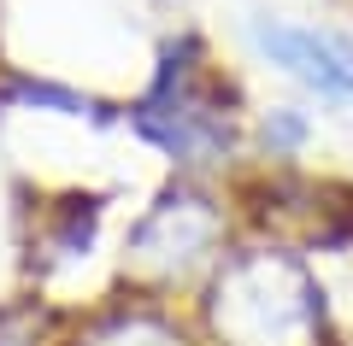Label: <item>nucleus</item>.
<instances>
[{"label":"nucleus","instance_id":"f257e3e1","mask_svg":"<svg viewBox=\"0 0 353 346\" xmlns=\"http://www.w3.org/2000/svg\"><path fill=\"white\" fill-rule=\"evenodd\" d=\"M206 323L218 346H324V288L289 247H241L218 259L206 288Z\"/></svg>","mask_w":353,"mask_h":346},{"label":"nucleus","instance_id":"f03ea898","mask_svg":"<svg viewBox=\"0 0 353 346\" xmlns=\"http://www.w3.org/2000/svg\"><path fill=\"white\" fill-rule=\"evenodd\" d=\"M130 124L171 164L206 171V164H224L236 147V88L206 59L201 41L183 36L176 47H165L148 94L130 106Z\"/></svg>","mask_w":353,"mask_h":346},{"label":"nucleus","instance_id":"7ed1b4c3","mask_svg":"<svg viewBox=\"0 0 353 346\" xmlns=\"http://www.w3.org/2000/svg\"><path fill=\"white\" fill-rule=\"evenodd\" d=\"M224 241V217L206 194L194 188H171L165 199H153V211L130 229V264L148 282H176L183 270H194L201 259H212Z\"/></svg>","mask_w":353,"mask_h":346},{"label":"nucleus","instance_id":"20e7f679","mask_svg":"<svg viewBox=\"0 0 353 346\" xmlns=\"http://www.w3.org/2000/svg\"><path fill=\"white\" fill-rule=\"evenodd\" d=\"M253 47L277 65L283 76L318 94L324 106H353V36L324 24H289V18H259Z\"/></svg>","mask_w":353,"mask_h":346},{"label":"nucleus","instance_id":"39448f33","mask_svg":"<svg viewBox=\"0 0 353 346\" xmlns=\"http://www.w3.org/2000/svg\"><path fill=\"white\" fill-rule=\"evenodd\" d=\"M271 136H277L283 147H294V141L306 136V124L294 118V111H271V118H265V141H271Z\"/></svg>","mask_w":353,"mask_h":346}]
</instances>
